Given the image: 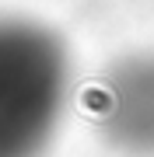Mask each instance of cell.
<instances>
[{
	"label": "cell",
	"instance_id": "obj_1",
	"mask_svg": "<svg viewBox=\"0 0 154 157\" xmlns=\"http://www.w3.org/2000/svg\"><path fill=\"white\" fill-rule=\"evenodd\" d=\"M74 101V59L46 21L0 11V157H46Z\"/></svg>",
	"mask_w": 154,
	"mask_h": 157
},
{
	"label": "cell",
	"instance_id": "obj_2",
	"mask_svg": "<svg viewBox=\"0 0 154 157\" xmlns=\"http://www.w3.org/2000/svg\"><path fill=\"white\" fill-rule=\"evenodd\" d=\"M84 108L112 150L154 157V52L116 59L88 91Z\"/></svg>",
	"mask_w": 154,
	"mask_h": 157
}]
</instances>
